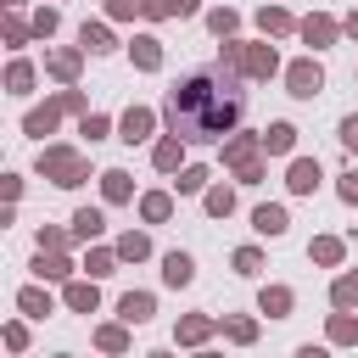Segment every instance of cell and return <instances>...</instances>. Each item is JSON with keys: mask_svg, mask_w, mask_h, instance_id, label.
<instances>
[{"mask_svg": "<svg viewBox=\"0 0 358 358\" xmlns=\"http://www.w3.org/2000/svg\"><path fill=\"white\" fill-rule=\"evenodd\" d=\"M252 224H257V235H285V207H257Z\"/></svg>", "mask_w": 358, "mask_h": 358, "instance_id": "cell-14", "label": "cell"}, {"mask_svg": "<svg viewBox=\"0 0 358 358\" xmlns=\"http://www.w3.org/2000/svg\"><path fill=\"white\" fill-rule=\"evenodd\" d=\"M106 11H112V17H134V11H145V0H112Z\"/></svg>", "mask_w": 358, "mask_h": 358, "instance_id": "cell-39", "label": "cell"}, {"mask_svg": "<svg viewBox=\"0 0 358 358\" xmlns=\"http://www.w3.org/2000/svg\"><path fill=\"white\" fill-rule=\"evenodd\" d=\"M39 173H45V179H56V185H67V190H73V185H78V179H84V157H78V151H67V145H50V151H45V157H39Z\"/></svg>", "mask_w": 358, "mask_h": 358, "instance_id": "cell-3", "label": "cell"}, {"mask_svg": "<svg viewBox=\"0 0 358 358\" xmlns=\"http://www.w3.org/2000/svg\"><path fill=\"white\" fill-rule=\"evenodd\" d=\"M162 112H168V129H173L179 140H190V145H201V140H224V134L246 117V84H241V67H235V62H218V67H196V73H185V78L168 90Z\"/></svg>", "mask_w": 358, "mask_h": 358, "instance_id": "cell-1", "label": "cell"}, {"mask_svg": "<svg viewBox=\"0 0 358 358\" xmlns=\"http://www.w3.org/2000/svg\"><path fill=\"white\" fill-rule=\"evenodd\" d=\"M117 140H129V145L151 140V112H145V106H129V112H123V134H117Z\"/></svg>", "mask_w": 358, "mask_h": 358, "instance_id": "cell-6", "label": "cell"}, {"mask_svg": "<svg viewBox=\"0 0 358 358\" xmlns=\"http://www.w3.org/2000/svg\"><path fill=\"white\" fill-rule=\"evenodd\" d=\"M6 84H11V95H28V84H34V67H28V62H11Z\"/></svg>", "mask_w": 358, "mask_h": 358, "instance_id": "cell-26", "label": "cell"}, {"mask_svg": "<svg viewBox=\"0 0 358 358\" xmlns=\"http://www.w3.org/2000/svg\"><path fill=\"white\" fill-rule=\"evenodd\" d=\"M224 62H235L246 78H268V73L280 67L268 45H241V39H229V45H224Z\"/></svg>", "mask_w": 358, "mask_h": 358, "instance_id": "cell-2", "label": "cell"}, {"mask_svg": "<svg viewBox=\"0 0 358 358\" xmlns=\"http://www.w3.org/2000/svg\"><path fill=\"white\" fill-rule=\"evenodd\" d=\"M196 11V0H173V17H190Z\"/></svg>", "mask_w": 358, "mask_h": 358, "instance_id": "cell-44", "label": "cell"}, {"mask_svg": "<svg viewBox=\"0 0 358 358\" xmlns=\"http://www.w3.org/2000/svg\"><path fill=\"white\" fill-rule=\"evenodd\" d=\"M285 84H291V95H302V101H313V95L324 90V73H319V62H313V56H302V62H291V73H285Z\"/></svg>", "mask_w": 358, "mask_h": 358, "instance_id": "cell-5", "label": "cell"}, {"mask_svg": "<svg viewBox=\"0 0 358 358\" xmlns=\"http://www.w3.org/2000/svg\"><path fill=\"white\" fill-rule=\"evenodd\" d=\"M101 229H106V218H101V207H78V213H73V235H78V241H95Z\"/></svg>", "mask_w": 358, "mask_h": 358, "instance_id": "cell-9", "label": "cell"}, {"mask_svg": "<svg viewBox=\"0 0 358 358\" xmlns=\"http://www.w3.org/2000/svg\"><path fill=\"white\" fill-rule=\"evenodd\" d=\"M95 341H101V347H106V352H123V347H129V336H123V330H117V324H106V330H101V336H95Z\"/></svg>", "mask_w": 358, "mask_h": 358, "instance_id": "cell-36", "label": "cell"}, {"mask_svg": "<svg viewBox=\"0 0 358 358\" xmlns=\"http://www.w3.org/2000/svg\"><path fill=\"white\" fill-rule=\"evenodd\" d=\"M330 302H336V308H352V302H358V274H352V280H336Z\"/></svg>", "mask_w": 358, "mask_h": 358, "instance_id": "cell-32", "label": "cell"}, {"mask_svg": "<svg viewBox=\"0 0 358 358\" xmlns=\"http://www.w3.org/2000/svg\"><path fill=\"white\" fill-rule=\"evenodd\" d=\"M17 302H22V313H34V319H45V313H50V296H45V291H22Z\"/></svg>", "mask_w": 358, "mask_h": 358, "instance_id": "cell-31", "label": "cell"}, {"mask_svg": "<svg viewBox=\"0 0 358 358\" xmlns=\"http://www.w3.org/2000/svg\"><path fill=\"white\" fill-rule=\"evenodd\" d=\"M207 213H213V218H224V213H235V190H229V185H218V190H207Z\"/></svg>", "mask_w": 358, "mask_h": 358, "instance_id": "cell-20", "label": "cell"}, {"mask_svg": "<svg viewBox=\"0 0 358 358\" xmlns=\"http://www.w3.org/2000/svg\"><path fill=\"white\" fill-rule=\"evenodd\" d=\"M207 336H213V319H201V313L179 324V341H190V347H196V341H207Z\"/></svg>", "mask_w": 358, "mask_h": 358, "instance_id": "cell-24", "label": "cell"}, {"mask_svg": "<svg viewBox=\"0 0 358 358\" xmlns=\"http://www.w3.org/2000/svg\"><path fill=\"white\" fill-rule=\"evenodd\" d=\"M67 308H78V313H95V285H67Z\"/></svg>", "mask_w": 358, "mask_h": 358, "instance_id": "cell-27", "label": "cell"}, {"mask_svg": "<svg viewBox=\"0 0 358 358\" xmlns=\"http://www.w3.org/2000/svg\"><path fill=\"white\" fill-rule=\"evenodd\" d=\"M101 190H106V201H129V173H101Z\"/></svg>", "mask_w": 358, "mask_h": 358, "instance_id": "cell-19", "label": "cell"}, {"mask_svg": "<svg viewBox=\"0 0 358 358\" xmlns=\"http://www.w3.org/2000/svg\"><path fill=\"white\" fill-rule=\"evenodd\" d=\"M173 185H179V190H185V196H196V190H201V185H207V168H185V173H179V179H173Z\"/></svg>", "mask_w": 358, "mask_h": 358, "instance_id": "cell-34", "label": "cell"}, {"mask_svg": "<svg viewBox=\"0 0 358 358\" xmlns=\"http://www.w3.org/2000/svg\"><path fill=\"white\" fill-rule=\"evenodd\" d=\"M341 201H358V168H352V173H341Z\"/></svg>", "mask_w": 358, "mask_h": 358, "instance_id": "cell-40", "label": "cell"}, {"mask_svg": "<svg viewBox=\"0 0 358 358\" xmlns=\"http://www.w3.org/2000/svg\"><path fill=\"white\" fill-rule=\"evenodd\" d=\"M257 268H263V252L257 246H241L235 252V274H257Z\"/></svg>", "mask_w": 358, "mask_h": 358, "instance_id": "cell-30", "label": "cell"}, {"mask_svg": "<svg viewBox=\"0 0 358 358\" xmlns=\"http://www.w3.org/2000/svg\"><path fill=\"white\" fill-rule=\"evenodd\" d=\"M257 145H263V134H235V140H224V162H235L246 185L263 179V168H257Z\"/></svg>", "mask_w": 358, "mask_h": 358, "instance_id": "cell-4", "label": "cell"}, {"mask_svg": "<svg viewBox=\"0 0 358 358\" xmlns=\"http://www.w3.org/2000/svg\"><path fill=\"white\" fill-rule=\"evenodd\" d=\"M145 252H151V241H145V235H134V229H129V235L117 241V257H129V263H140Z\"/></svg>", "mask_w": 358, "mask_h": 358, "instance_id": "cell-22", "label": "cell"}, {"mask_svg": "<svg viewBox=\"0 0 358 358\" xmlns=\"http://www.w3.org/2000/svg\"><path fill=\"white\" fill-rule=\"evenodd\" d=\"M263 313H268V319H285V313H291V291H285V285H268V291H263Z\"/></svg>", "mask_w": 358, "mask_h": 358, "instance_id": "cell-16", "label": "cell"}, {"mask_svg": "<svg viewBox=\"0 0 358 358\" xmlns=\"http://www.w3.org/2000/svg\"><path fill=\"white\" fill-rule=\"evenodd\" d=\"M257 22H263V34H291V17H285L280 6H263V17H257Z\"/></svg>", "mask_w": 358, "mask_h": 358, "instance_id": "cell-25", "label": "cell"}, {"mask_svg": "<svg viewBox=\"0 0 358 358\" xmlns=\"http://www.w3.org/2000/svg\"><path fill=\"white\" fill-rule=\"evenodd\" d=\"M330 341H358V324H352L347 313H336V319H330Z\"/></svg>", "mask_w": 358, "mask_h": 358, "instance_id": "cell-35", "label": "cell"}, {"mask_svg": "<svg viewBox=\"0 0 358 358\" xmlns=\"http://www.w3.org/2000/svg\"><path fill=\"white\" fill-rule=\"evenodd\" d=\"M207 22H213V34L224 39V34H235V22H241V17H235V11L224 6V11H207Z\"/></svg>", "mask_w": 358, "mask_h": 358, "instance_id": "cell-33", "label": "cell"}, {"mask_svg": "<svg viewBox=\"0 0 358 358\" xmlns=\"http://www.w3.org/2000/svg\"><path fill=\"white\" fill-rule=\"evenodd\" d=\"M285 185H291L296 196H308V190L319 185V162H313V157H302V162H291V173H285Z\"/></svg>", "mask_w": 358, "mask_h": 358, "instance_id": "cell-7", "label": "cell"}, {"mask_svg": "<svg viewBox=\"0 0 358 358\" xmlns=\"http://www.w3.org/2000/svg\"><path fill=\"white\" fill-rule=\"evenodd\" d=\"M341 145H347V151H358V117H347V123H341Z\"/></svg>", "mask_w": 358, "mask_h": 358, "instance_id": "cell-41", "label": "cell"}, {"mask_svg": "<svg viewBox=\"0 0 358 358\" xmlns=\"http://www.w3.org/2000/svg\"><path fill=\"white\" fill-rule=\"evenodd\" d=\"M34 34H56V11H39L34 17Z\"/></svg>", "mask_w": 358, "mask_h": 358, "instance_id": "cell-42", "label": "cell"}, {"mask_svg": "<svg viewBox=\"0 0 358 358\" xmlns=\"http://www.w3.org/2000/svg\"><path fill=\"white\" fill-rule=\"evenodd\" d=\"M162 280H168V285H190V280H196V263H190L185 252H168V257H162Z\"/></svg>", "mask_w": 358, "mask_h": 358, "instance_id": "cell-8", "label": "cell"}, {"mask_svg": "<svg viewBox=\"0 0 358 358\" xmlns=\"http://www.w3.org/2000/svg\"><path fill=\"white\" fill-rule=\"evenodd\" d=\"M112 263H117V252H90V274H95V280L112 274Z\"/></svg>", "mask_w": 358, "mask_h": 358, "instance_id": "cell-37", "label": "cell"}, {"mask_svg": "<svg viewBox=\"0 0 358 358\" xmlns=\"http://www.w3.org/2000/svg\"><path fill=\"white\" fill-rule=\"evenodd\" d=\"M34 268H39V280H45V274H50V280H67V274H73V263H67V257H56V252H50V257L39 252V263H34Z\"/></svg>", "mask_w": 358, "mask_h": 358, "instance_id": "cell-23", "label": "cell"}, {"mask_svg": "<svg viewBox=\"0 0 358 358\" xmlns=\"http://www.w3.org/2000/svg\"><path fill=\"white\" fill-rule=\"evenodd\" d=\"M341 28H347V34H352V39H358V11H352V17H347V22H341Z\"/></svg>", "mask_w": 358, "mask_h": 358, "instance_id": "cell-45", "label": "cell"}, {"mask_svg": "<svg viewBox=\"0 0 358 358\" xmlns=\"http://www.w3.org/2000/svg\"><path fill=\"white\" fill-rule=\"evenodd\" d=\"M62 246V229H39V252H56Z\"/></svg>", "mask_w": 358, "mask_h": 358, "instance_id": "cell-43", "label": "cell"}, {"mask_svg": "<svg viewBox=\"0 0 358 358\" xmlns=\"http://www.w3.org/2000/svg\"><path fill=\"white\" fill-rule=\"evenodd\" d=\"M117 313H123V324H145V319H151V296H145V291H129V296L117 302Z\"/></svg>", "mask_w": 358, "mask_h": 358, "instance_id": "cell-10", "label": "cell"}, {"mask_svg": "<svg viewBox=\"0 0 358 358\" xmlns=\"http://www.w3.org/2000/svg\"><path fill=\"white\" fill-rule=\"evenodd\" d=\"M62 106H67V101H62ZM62 106H34L22 129H28V134H50V129H56V112H62Z\"/></svg>", "mask_w": 358, "mask_h": 358, "instance_id": "cell-15", "label": "cell"}, {"mask_svg": "<svg viewBox=\"0 0 358 358\" xmlns=\"http://www.w3.org/2000/svg\"><path fill=\"white\" fill-rule=\"evenodd\" d=\"M291 145H296V129H291V123H268V129H263V151L280 157V151H291Z\"/></svg>", "mask_w": 358, "mask_h": 358, "instance_id": "cell-12", "label": "cell"}, {"mask_svg": "<svg viewBox=\"0 0 358 358\" xmlns=\"http://www.w3.org/2000/svg\"><path fill=\"white\" fill-rule=\"evenodd\" d=\"M179 145H185V140H179V134H173V140H162V145H157V151H151V162H157V168H162V173H173V168H179Z\"/></svg>", "mask_w": 358, "mask_h": 358, "instance_id": "cell-17", "label": "cell"}, {"mask_svg": "<svg viewBox=\"0 0 358 358\" xmlns=\"http://www.w3.org/2000/svg\"><path fill=\"white\" fill-rule=\"evenodd\" d=\"M129 50H134V67H145V73H157V67H162V50H157V39H151V34H140Z\"/></svg>", "mask_w": 358, "mask_h": 358, "instance_id": "cell-11", "label": "cell"}, {"mask_svg": "<svg viewBox=\"0 0 358 358\" xmlns=\"http://www.w3.org/2000/svg\"><path fill=\"white\" fill-rule=\"evenodd\" d=\"M302 39L319 50V45H330V39H336V22H330V17H308V22H302Z\"/></svg>", "mask_w": 358, "mask_h": 358, "instance_id": "cell-13", "label": "cell"}, {"mask_svg": "<svg viewBox=\"0 0 358 358\" xmlns=\"http://www.w3.org/2000/svg\"><path fill=\"white\" fill-rule=\"evenodd\" d=\"M224 330H229V341H252V336H257V324H252V319H229Z\"/></svg>", "mask_w": 358, "mask_h": 358, "instance_id": "cell-38", "label": "cell"}, {"mask_svg": "<svg viewBox=\"0 0 358 358\" xmlns=\"http://www.w3.org/2000/svg\"><path fill=\"white\" fill-rule=\"evenodd\" d=\"M78 39H84V50H112V34H106L101 22H84V28H78Z\"/></svg>", "mask_w": 358, "mask_h": 358, "instance_id": "cell-18", "label": "cell"}, {"mask_svg": "<svg viewBox=\"0 0 358 358\" xmlns=\"http://www.w3.org/2000/svg\"><path fill=\"white\" fill-rule=\"evenodd\" d=\"M50 73H56V78H73V73H78V50H56V56H50Z\"/></svg>", "mask_w": 358, "mask_h": 358, "instance_id": "cell-28", "label": "cell"}, {"mask_svg": "<svg viewBox=\"0 0 358 358\" xmlns=\"http://www.w3.org/2000/svg\"><path fill=\"white\" fill-rule=\"evenodd\" d=\"M140 213H145V218H151V224H162V218H168V213H173V201H168V196H162V190H151V196H145V201H140Z\"/></svg>", "mask_w": 358, "mask_h": 358, "instance_id": "cell-21", "label": "cell"}, {"mask_svg": "<svg viewBox=\"0 0 358 358\" xmlns=\"http://www.w3.org/2000/svg\"><path fill=\"white\" fill-rule=\"evenodd\" d=\"M313 263H341V241L319 235V241H313Z\"/></svg>", "mask_w": 358, "mask_h": 358, "instance_id": "cell-29", "label": "cell"}]
</instances>
